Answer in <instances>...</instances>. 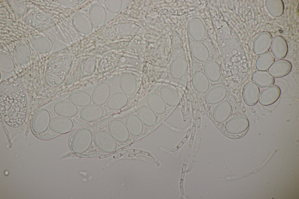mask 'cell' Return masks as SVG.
<instances>
[{
    "label": "cell",
    "mask_w": 299,
    "mask_h": 199,
    "mask_svg": "<svg viewBox=\"0 0 299 199\" xmlns=\"http://www.w3.org/2000/svg\"><path fill=\"white\" fill-rule=\"evenodd\" d=\"M13 80V78L12 84H4L2 82L1 83L0 114L8 125L18 128L25 121L27 100L25 90L21 80L19 84H15V82L14 84Z\"/></svg>",
    "instance_id": "obj_1"
},
{
    "label": "cell",
    "mask_w": 299,
    "mask_h": 199,
    "mask_svg": "<svg viewBox=\"0 0 299 199\" xmlns=\"http://www.w3.org/2000/svg\"><path fill=\"white\" fill-rule=\"evenodd\" d=\"M93 139L92 133L89 129L83 128L79 130L74 134L71 139L72 151L76 154L84 153L90 147Z\"/></svg>",
    "instance_id": "obj_2"
},
{
    "label": "cell",
    "mask_w": 299,
    "mask_h": 199,
    "mask_svg": "<svg viewBox=\"0 0 299 199\" xmlns=\"http://www.w3.org/2000/svg\"><path fill=\"white\" fill-rule=\"evenodd\" d=\"M94 143L100 150L107 153L114 151L117 148L115 139L107 132L102 130L95 131L93 135Z\"/></svg>",
    "instance_id": "obj_3"
},
{
    "label": "cell",
    "mask_w": 299,
    "mask_h": 199,
    "mask_svg": "<svg viewBox=\"0 0 299 199\" xmlns=\"http://www.w3.org/2000/svg\"><path fill=\"white\" fill-rule=\"evenodd\" d=\"M51 115L45 109L38 110L34 114L31 122L32 130L35 133L40 135L48 128L51 121Z\"/></svg>",
    "instance_id": "obj_4"
},
{
    "label": "cell",
    "mask_w": 299,
    "mask_h": 199,
    "mask_svg": "<svg viewBox=\"0 0 299 199\" xmlns=\"http://www.w3.org/2000/svg\"><path fill=\"white\" fill-rule=\"evenodd\" d=\"M108 131L116 141L124 142L129 137V133L125 124L122 121L117 119H113L109 123Z\"/></svg>",
    "instance_id": "obj_5"
},
{
    "label": "cell",
    "mask_w": 299,
    "mask_h": 199,
    "mask_svg": "<svg viewBox=\"0 0 299 199\" xmlns=\"http://www.w3.org/2000/svg\"><path fill=\"white\" fill-rule=\"evenodd\" d=\"M249 125V122L246 118L243 116H237L231 118L226 122L225 128L228 133L237 135L245 133Z\"/></svg>",
    "instance_id": "obj_6"
},
{
    "label": "cell",
    "mask_w": 299,
    "mask_h": 199,
    "mask_svg": "<svg viewBox=\"0 0 299 199\" xmlns=\"http://www.w3.org/2000/svg\"><path fill=\"white\" fill-rule=\"evenodd\" d=\"M281 94L279 87L273 85L265 87L260 92L258 98L259 103L262 105L267 106L275 102Z\"/></svg>",
    "instance_id": "obj_7"
},
{
    "label": "cell",
    "mask_w": 299,
    "mask_h": 199,
    "mask_svg": "<svg viewBox=\"0 0 299 199\" xmlns=\"http://www.w3.org/2000/svg\"><path fill=\"white\" fill-rule=\"evenodd\" d=\"M104 111L101 106L92 104L82 108L79 112V116L83 121L93 122L100 119L103 117Z\"/></svg>",
    "instance_id": "obj_8"
},
{
    "label": "cell",
    "mask_w": 299,
    "mask_h": 199,
    "mask_svg": "<svg viewBox=\"0 0 299 199\" xmlns=\"http://www.w3.org/2000/svg\"><path fill=\"white\" fill-rule=\"evenodd\" d=\"M74 123L71 119L61 116L55 117L51 120L49 129L57 134H62L69 132L74 127Z\"/></svg>",
    "instance_id": "obj_9"
},
{
    "label": "cell",
    "mask_w": 299,
    "mask_h": 199,
    "mask_svg": "<svg viewBox=\"0 0 299 199\" xmlns=\"http://www.w3.org/2000/svg\"><path fill=\"white\" fill-rule=\"evenodd\" d=\"M119 85L122 91L127 95H133L137 88V82L134 75L129 71L123 72L119 79Z\"/></svg>",
    "instance_id": "obj_10"
},
{
    "label": "cell",
    "mask_w": 299,
    "mask_h": 199,
    "mask_svg": "<svg viewBox=\"0 0 299 199\" xmlns=\"http://www.w3.org/2000/svg\"><path fill=\"white\" fill-rule=\"evenodd\" d=\"M260 89L252 81L247 82L242 90V96L244 103L247 105L253 106L256 104L258 100Z\"/></svg>",
    "instance_id": "obj_11"
},
{
    "label": "cell",
    "mask_w": 299,
    "mask_h": 199,
    "mask_svg": "<svg viewBox=\"0 0 299 199\" xmlns=\"http://www.w3.org/2000/svg\"><path fill=\"white\" fill-rule=\"evenodd\" d=\"M111 88L106 83H102L98 85L94 89L92 95L93 103L101 106L105 104L110 96Z\"/></svg>",
    "instance_id": "obj_12"
},
{
    "label": "cell",
    "mask_w": 299,
    "mask_h": 199,
    "mask_svg": "<svg viewBox=\"0 0 299 199\" xmlns=\"http://www.w3.org/2000/svg\"><path fill=\"white\" fill-rule=\"evenodd\" d=\"M232 111V106L229 102L222 101L218 103L214 109L213 113L214 120L218 123L225 122L230 116Z\"/></svg>",
    "instance_id": "obj_13"
},
{
    "label": "cell",
    "mask_w": 299,
    "mask_h": 199,
    "mask_svg": "<svg viewBox=\"0 0 299 199\" xmlns=\"http://www.w3.org/2000/svg\"><path fill=\"white\" fill-rule=\"evenodd\" d=\"M292 69L291 62L282 60L275 61L268 69L269 73L273 77L280 78L288 74Z\"/></svg>",
    "instance_id": "obj_14"
},
{
    "label": "cell",
    "mask_w": 299,
    "mask_h": 199,
    "mask_svg": "<svg viewBox=\"0 0 299 199\" xmlns=\"http://www.w3.org/2000/svg\"><path fill=\"white\" fill-rule=\"evenodd\" d=\"M227 93L226 88L222 85H217L211 88L206 93V102L210 104H215L223 101Z\"/></svg>",
    "instance_id": "obj_15"
},
{
    "label": "cell",
    "mask_w": 299,
    "mask_h": 199,
    "mask_svg": "<svg viewBox=\"0 0 299 199\" xmlns=\"http://www.w3.org/2000/svg\"><path fill=\"white\" fill-rule=\"evenodd\" d=\"M54 110L58 115L67 118H72L77 113L78 108L70 101L62 100L57 102L55 105Z\"/></svg>",
    "instance_id": "obj_16"
},
{
    "label": "cell",
    "mask_w": 299,
    "mask_h": 199,
    "mask_svg": "<svg viewBox=\"0 0 299 199\" xmlns=\"http://www.w3.org/2000/svg\"><path fill=\"white\" fill-rule=\"evenodd\" d=\"M159 93L165 103L169 106H176L180 102V97L178 92L172 86H163L161 88Z\"/></svg>",
    "instance_id": "obj_17"
},
{
    "label": "cell",
    "mask_w": 299,
    "mask_h": 199,
    "mask_svg": "<svg viewBox=\"0 0 299 199\" xmlns=\"http://www.w3.org/2000/svg\"><path fill=\"white\" fill-rule=\"evenodd\" d=\"M192 84L195 90L200 94L206 93L210 87L209 79L204 73L199 71L194 74Z\"/></svg>",
    "instance_id": "obj_18"
},
{
    "label": "cell",
    "mask_w": 299,
    "mask_h": 199,
    "mask_svg": "<svg viewBox=\"0 0 299 199\" xmlns=\"http://www.w3.org/2000/svg\"><path fill=\"white\" fill-rule=\"evenodd\" d=\"M128 100V97L126 94L123 92H117L109 97L106 102V106L110 110H117L125 106Z\"/></svg>",
    "instance_id": "obj_19"
},
{
    "label": "cell",
    "mask_w": 299,
    "mask_h": 199,
    "mask_svg": "<svg viewBox=\"0 0 299 199\" xmlns=\"http://www.w3.org/2000/svg\"><path fill=\"white\" fill-rule=\"evenodd\" d=\"M251 80L261 88H265L274 84L275 79L267 71L257 70L253 72Z\"/></svg>",
    "instance_id": "obj_20"
},
{
    "label": "cell",
    "mask_w": 299,
    "mask_h": 199,
    "mask_svg": "<svg viewBox=\"0 0 299 199\" xmlns=\"http://www.w3.org/2000/svg\"><path fill=\"white\" fill-rule=\"evenodd\" d=\"M148 107L154 113L157 114H163L166 109V105L159 94L152 93L148 95L146 98Z\"/></svg>",
    "instance_id": "obj_21"
},
{
    "label": "cell",
    "mask_w": 299,
    "mask_h": 199,
    "mask_svg": "<svg viewBox=\"0 0 299 199\" xmlns=\"http://www.w3.org/2000/svg\"><path fill=\"white\" fill-rule=\"evenodd\" d=\"M69 101L78 107H83L91 103L92 98L87 92L81 90H77L71 92L69 96Z\"/></svg>",
    "instance_id": "obj_22"
},
{
    "label": "cell",
    "mask_w": 299,
    "mask_h": 199,
    "mask_svg": "<svg viewBox=\"0 0 299 199\" xmlns=\"http://www.w3.org/2000/svg\"><path fill=\"white\" fill-rule=\"evenodd\" d=\"M125 123L129 133L132 136H138L142 132V123L136 115L131 114L128 115Z\"/></svg>",
    "instance_id": "obj_23"
},
{
    "label": "cell",
    "mask_w": 299,
    "mask_h": 199,
    "mask_svg": "<svg viewBox=\"0 0 299 199\" xmlns=\"http://www.w3.org/2000/svg\"><path fill=\"white\" fill-rule=\"evenodd\" d=\"M137 115L142 123L150 127L154 126L157 123V118L155 113L149 107L142 106L138 109Z\"/></svg>",
    "instance_id": "obj_24"
},
{
    "label": "cell",
    "mask_w": 299,
    "mask_h": 199,
    "mask_svg": "<svg viewBox=\"0 0 299 199\" xmlns=\"http://www.w3.org/2000/svg\"><path fill=\"white\" fill-rule=\"evenodd\" d=\"M204 72L208 79L212 82L218 81L221 76L220 67L216 62L212 60H209L205 63Z\"/></svg>",
    "instance_id": "obj_25"
},
{
    "label": "cell",
    "mask_w": 299,
    "mask_h": 199,
    "mask_svg": "<svg viewBox=\"0 0 299 199\" xmlns=\"http://www.w3.org/2000/svg\"><path fill=\"white\" fill-rule=\"evenodd\" d=\"M275 60L272 53L267 51L258 56L255 62L256 69L259 71H267Z\"/></svg>",
    "instance_id": "obj_26"
},
{
    "label": "cell",
    "mask_w": 299,
    "mask_h": 199,
    "mask_svg": "<svg viewBox=\"0 0 299 199\" xmlns=\"http://www.w3.org/2000/svg\"><path fill=\"white\" fill-rule=\"evenodd\" d=\"M270 50L275 58L281 59L285 58L288 52V46L285 41H273Z\"/></svg>",
    "instance_id": "obj_27"
},
{
    "label": "cell",
    "mask_w": 299,
    "mask_h": 199,
    "mask_svg": "<svg viewBox=\"0 0 299 199\" xmlns=\"http://www.w3.org/2000/svg\"><path fill=\"white\" fill-rule=\"evenodd\" d=\"M192 52L193 56L200 61H205L207 60L209 57L208 51L207 48L204 47L193 46L192 48Z\"/></svg>",
    "instance_id": "obj_28"
}]
</instances>
